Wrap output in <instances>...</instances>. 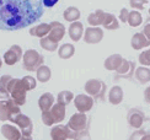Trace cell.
<instances>
[{
	"instance_id": "6da1fadb",
	"label": "cell",
	"mask_w": 150,
	"mask_h": 140,
	"mask_svg": "<svg viewBox=\"0 0 150 140\" xmlns=\"http://www.w3.org/2000/svg\"><path fill=\"white\" fill-rule=\"evenodd\" d=\"M42 0H0V30L16 31L35 23L42 17Z\"/></svg>"
},
{
	"instance_id": "7a4b0ae2",
	"label": "cell",
	"mask_w": 150,
	"mask_h": 140,
	"mask_svg": "<svg viewBox=\"0 0 150 140\" xmlns=\"http://www.w3.org/2000/svg\"><path fill=\"white\" fill-rule=\"evenodd\" d=\"M8 91L16 105L22 106L26 103V92L28 90L22 79H11L8 86Z\"/></svg>"
},
{
	"instance_id": "3957f363",
	"label": "cell",
	"mask_w": 150,
	"mask_h": 140,
	"mask_svg": "<svg viewBox=\"0 0 150 140\" xmlns=\"http://www.w3.org/2000/svg\"><path fill=\"white\" fill-rule=\"evenodd\" d=\"M18 113H21L18 105H16L12 98L0 101V120H10V122H12V119Z\"/></svg>"
},
{
	"instance_id": "277c9868",
	"label": "cell",
	"mask_w": 150,
	"mask_h": 140,
	"mask_svg": "<svg viewBox=\"0 0 150 140\" xmlns=\"http://www.w3.org/2000/svg\"><path fill=\"white\" fill-rule=\"evenodd\" d=\"M43 63L42 55L35 49H28L23 54V68L28 71H36Z\"/></svg>"
},
{
	"instance_id": "5b68a950",
	"label": "cell",
	"mask_w": 150,
	"mask_h": 140,
	"mask_svg": "<svg viewBox=\"0 0 150 140\" xmlns=\"http://www.w3.org/2000/svg\"><path fill=\"white\" fill-rule=\"evenodd\" d=\"M90 119L89 117L85 116V113H76V114H73L71 118L69 119L68 122V128H69L73 133H80V132H84L87 129V125H89Z\"/></svg>"
},
{
	"instance_id": "8992f818",
	"label": "cell",
	"mask_w": 150,
	"mask_h": 140,
	"mask_svg": "<svg viewBox=\"0 0 150 140\" xmlns=\"http://www.w3.org/2000/svg\"><path fill=\"white\" fill-rule=\"evenodd\" d=\"M85 91L89 93L91 97L101 98L106 91V85L101 80L92 79V80H89L85 84Z\"/></svg>"
},
{
	"instance_id": "52a82bcc",
	"label": "cell",
	"mask_w": 150,
	"mask_h": 140,
	"mask_svg": "<svg viewBox=\"0 0 150 140\" xmlns=\"http://www.w3.org/2000/svg\"><path fill=\"white\" fill-rule=\"evenodd\" d=\"M75 133H73L68 125H57L52 128L51 130V136L52 140H67V139H75Z\"/></svg>"
},
{
	"instance_id": "ba28073f",
	"label": "cell",
	"mask_w": 150,
	"mask_h": 140,
	"mask_svg": "<svg viewBox=\"0 0 150 140\" xmlns=\"http://www.w3.org/2000/svg\"><path fill=\"white\" fill-rule=\"evenodd\" d=\"M74 103L76 110L80 113H85V112H89L92 106H93V98L91 96H87V95H78L74 100Z\"/></svg>"
},
{
	"instance_id": "9c48e42d",
	"label": "cell",
	"mask_w": 150,
	"mask_h": 140,
	"mask_svg": "<svg viewBox=\"0 0 150 140\" xmlns=\"http://www.w3.org/2000/svg\"><path fill=\"white\" fill-rule=\"evenodd\" d=\"M12 122L20 127L23 135H26V136L31 135V133H32V122H31V119L27 116H23V114L18 113L15 116V118L12 119Z\"/></svg>"
},
{
	"instance_id": "30bf717a",
	"label": "cell",
	"mask_w": 150,
	"mask_h": 140,
	"mask_svg": "<svg viewBox=\"0 0 150 140\" xmlns=\"http://www.w3.org/2000/svg\"><path fill=\"white\" fill-rule=\"evenodd\" d=\"M22 57V49L20 46H12L8 52L4 54V62L8 65H14L21 59Z\"/></svg>"
},
{
	"instance_id": "8fae6325",
	"label": "cell",
	"mask_w": 150,
	"mask_h": 140,
	"mask_svg": "<svg viewBox=\"0 0 150 140\" xmlns=\"http://www.w3.org/2000/svg\"><path fill=\"white\" fill-rule=\"evenodd\" d=\"M103 37V31L98 27H89L85 31L84 41L86 43H98Z\"/></svg>"
},
{
	"instance_id": "7c38bea8",
	"label": "cell",
	"mask_w": 150,
	"mask_h": 140,
	"mask_svg": "<svg viewBox=\"0 0 150 140\" xmlns=\"http://www.w3.org/2000/svg\"><path fill=\"white\" fill-rule=\"evenodd\" d=\"M145 120V116L144 113L140 112L139 110H130L128 113V123L133 127V128H142L143 123Z\"/></svg>"
},
{
	"instance_id": "4fadbf2b",
	"label": "cell",
	"mask_w": 150,
	"mask_h": 140,
	"mask_svg": "<svg viewBox=\"0 0 150 140\" xmlns=\"http://www.w3.org/2000/svg\"><path fill=\"white\" fill-rule=\"evenodd\" d=\"M51 25V31H49V38L53 40L54 42H59L65 35V28L60 22H52Z\"/></svg>"
},
{
	"instance_id": "5bb4252c",
	"label": "cell",
	"mask_w": 150,
	"mask_h": 140,
	"mask_svg": "<svg viewBox=\"0 0 150 140\" xmlns=\"http://www.w3.org/2000/svg\"><path fill=\"white\" fill-rule=\"evenodd\" d=\"M134 66H135L134 63L123 59L121 65L118 66V69L116 70V75L117 76H123V78H130L134 73Z\"/></svg>"
},
{
	"instance_id": "9a60e30c",
	"label": "cell",
	"mask_w": 150,
	"mask_h": 140,
	"mask_svg": "<svg viewBox=\"0 0 150 140\" xmlns=\"http://www.w3.org/2000/svg\"><path fill=\"white\" fill-rule=\"evenodd\" d=\"M1 133H3V135L9 140H20L21 139V132L10 124H4L1 127Z\"/></svg>"
},
{
	"instance_id": "2e32d148",
	"label": "cell",
	"mask_w": 150,
	"mask_h": 140,
	"mask_svg": "<svg viewBox=\"0 0 150 140\" xmlns=\"http://www.w3.org/2000/svg\"><path fill=\"white\" fill-rule=\"evenodd\" d=\"M49 112H51V114H52L54 123H59L65 117V106L62 105V103H55L51 107Z\"/></svg>"
},
{
	"instance_id": "e0dca14e",
	"label": "cell",
	"mask_w": 150,
	"mask_h": 140,
	"mask_svg": "<svg viewBox=\"0 0 150 140\" xmlns=\"http://www.w3.org/2000/svg\"><path fill=\"white\" fill-rule=\"evenodd\" d=\"M53 105H54V97H53V95L49 93V92L43 93L42 96L40 97V100H38V106L42 110V112L49 111Z\"/></svg>"
},
{
	"instance_id": "ac0fdd59",
	"label": "cell",
	"mask_w": 150,
	"mask_h": 140,
	"mask_svg": "<svg viewBox=\"0 0 150 140\" xmlns=\"http://www.w3.org/2000/svg\"><path fill=\"white\" fill-rule=\"evenodd\" d=\"M150 46V41L144 36V33L140 32V33H135L132 38V47L134 49H142L144 47Z\"/></svg>"
},
{
	"instance_id": "d6986e66",
	"label": "cell",
	"mask_w": 150,
	"mask_h": 140,
	"mask_svg": "<svg viewBox=\"0 0 150 140\" xmlns=\"http://www.w3.org/2000/svg\"><path fill=\"white\" fill-rule=\"evenodd\" d=\"M84 33V27H83V23L81 22H78V21H75L70 25V27H69V36L73 41H79L81 36H83Z\"/></svg>"
},
{
	"instance_id": "ffe728a7",
	"label": "cell",
	"mask_w": 150,
	"mask_h": 140,
	"mask_svg": "<svg viewBox=\"0 0 150 140\" xmlns=\"http://www.w3.org/2000/svg\"><path fill=\"white\" fill-rule=\"evenodd\" d=\"M108 98L112 105H120L123 100V90L120 86H113L110 91Z\"/></svg>"
},
{
	"instance_id": "44dd1931",
	"label": "cell",
	"mask_w": 150,
	"mask_h": 140,
	"mask_svg": "<svg viewBox=\"0 0 150 140\" xmlns=\"http://www.w3.org/2000/svg\"><path fill=\"white\" fill-rule=\"evenodd\" d=\"M122 60H123V58L120 54H113V55H111V57H108V58L106 59L105 68L107 70H117L118 66L121 65Z\"/></svg>"
},
{
	"instance_id": "7402d4cb",
	"label": "cell",
	"mask_w": 150,
	"mask_h": 140,
	"mask_svg": "<svg viewBox=\"0 0 150 140\" xmlns=\"http://www.w3.org/2000/svg\"><path fill=\"white\" fill-rule=\"evenodd\" d=\"M102 25L107 30H116L120 27V23H118V20L116 18V16L112 14H108V12H105Z\"/></svg>"
},
{
	"instance_id": "603a6c76",
	"label": "cell",
	"mask_w": 150,
	"mask_h": 140,
	"mask_svg": "<svg viewBox=\"0 0 150 140\" xmlns=\"http://www.w3.org/2000/svg\"><path fill=\"white\" fill-rule=\"evenodd\" d=\"M49 31H51V25L49 23H41L38 26L33 27L32 30H30V35L43 38V37H46V35L49 33Z\"/></svg>"
},
{
	"instance_id": "cb8c5ba5",
	"label": "cell",
	"mask_w": 150,
	"mask_h": 140,
	"mask_svg": "<svg viewBox=\"0 0 150 140\" xmlns=\"http://www.w3.org/2000/svg\"><path fill=\"white\" fill-rule=\"evenodd\" d=\"M135 78L140 84H146L150 81V70L144 66L138 68L135 70Z\"/></svg>"
},
{
	"instance_id": "d4e9b609",
	"label": "cell",
	"mask_w": 150,
	"mask_h": 140,
	"mask_svg": "<svg viewBox=\"0 0 150 140\" xmlns=\"http://www.w3.org/2000/svg\"><path fill=\"white\" fill-rule=\"evenodd\" d=\"M79 17H80V11L75 6H69L64 11V18L69 22H75L76 20H79Z\"/></svg>"
},
{
	"instance_id": "484cf974",
	"label": "cell",
	"mask_w": 150,
	"mask_h": 140,
	"mask_svg": "<svg viewBox=\"0 0 150 140\" xmlns=\"http://www.w3.org/2000/svg\"><path fill=\"white\" fill-rule=\"evenodd\" d=\"M103 15H105V12L102 10H97V11L92 12V14L89 15V17H87V21H89V23L91 25V26L102 25V22H103Z\"/></svg>"
},
{
	"instance_id": "4316f807",
	"label": "cell",
	"mask_w": 150,
	"mask_h": 140,
	"mask_svg": "<svg viewBox=\"0 0 150 140\" xmlns=\"http://www.w3.org/2000/svg\"><path fill=\"white\" fill-rule=\"evenodd\" d=\"M36 73H37V79H38V81H41V82H47L49 79H51V70H49V68L46 65H41L36 70Z\"/></svg>"
},
{
	"instance_id": "83f0119b",
	"label": "cell",
	"mask_w": 150,
	"mask_h": 140,
	"mask_svg": "<svg viewBox=\"0 0 150 140\" xmlns=\"http://www.w3.org/2000/svg\"><path fill=\"white\" fill-rule=\"evenodd\" d=\"M75 52V49H74V46L73 44H69V43H67V44H63L60 48H59V57L60 58H63V59H69L70 57H73Z\"/></svg>"
},
{
	"instance_id": "f1b7e54d",
	"label": "cell",
	"mask_w": 150,
	"mask_h": 140,
	"mask_svg": "<svg viewBox=\"0 0 150 140\" xmlns=\"http://www.w3.org/2000/svg\"><path fill=\"white\" fill-rule=\"evenodd\" d=\"M132 27H138L139 25H142L143 22V17L140 15L139 11H132L129 12V16H128V21H127Z\"/></svg>"
},
{
	"instance_id": "f546056e",
	"label": "cell",
	"mask_w": 150,
	"mask_h": 140,
	"mask_svg": "<svg viewBox=\"0 0 150 140\" xmlns=\"http://www.w3.org/2000/svg\"><path fill=\"white\" fill-rule=\"evenodd\" d=\"M40 43H41V47L43 49L49 50V52H54V50L58 48V42H54L49 37H43Z\"/></svg>"
},
{
	"instance_id": "4dcf8cb0",
	"label": "cell",
	"mask_w": 150,
	"mask_h": 140,
	"mask_svg": "<svg viewBox=\"0 0 150 140\" xmlns=\"http://www.w3.org/2000/svg\"><path fill=\"white\" fill-rule=\"evenodd\" d=\"M73 98H74V96L70 91H62L58 95V103H62V105L65 106L69 102H71Z\"/></svg>"
},
{
	"instance_id": "1f68e13d",
	"label": "cell",
	"mask_w": 150,
	"mask_h": 140,
	"mask_svg": "<svg viewBox=\"0 0 150 140\" xmlns=\"http://www.w3.org/2000/svg\"><path fill=\"white\" fill-rule=\"evenodd\" d=\"M148 3H149V0H129L130 6L133 9H138V10H143Z\"/></svg>"
},
{
	"instance_id": "d6a6232c",
	"label": "cell",
	"mask_w": 150,
	"mask_h": 140,
	"mask_svg": "<svg viewBox=\"0 0 150 140\" xmlns=\"http://www.w3.org/2000/svg\"><path fill=\"white\" fill-rule=\"evenodd\" d=\"M139 62L143 65H150V49L144 50L143 53L139 55Z\"/></svg>"
},
{
	"instance_id": "836d02e7",
	"label": "cell",
	"mask_w": 150,
	"mask_h": 140,
	"mask_svg": "<svg viewBox=\"0 0 150 140\" xmlns=\"http://www.w3.org/2000/svg\"><path fill=\"white\" fill-rule=\"evenodd\" d=\"M42 120L43 123H45L46 125H53L54 124V120H53V117L49 111H45L42 112Z\"/></svg>"
},
{
	"instance_id": "e575fe53",
	"label": "cell",
	"mask_w": 150,
	"mask_h": 140,
	"mask_svg": "<svg viewBox=\"0 0 150 140\" xmlns=\"http://www.w3.org/2000/svg\"><path fill=\"white\" fill-rule=\"evenodd\" d=\"M23 82L26 84V87L27 90H33V88L36 87V79L32 78V76H25V78H22Z\"/></svg>"
},
{
	"instance_id": "d590c367",
	"label": "cell",
	"mask_w": 150,
	"mask_h": 140,
	"mask_svg": "<svg viewBox=\"0 0 150 140\" xmlns=\"http://www.w3.org/2000/svg\"><path fill=\"white\" fill-rule=\"evenodd\" d=\"M11 76L10 75H3L1 79H0V87L5 88V90H8V86H9V82L11 81Z\"/></svg>"
},
{
	"instance_id": "8d00e7d4",
	"label": "cell",
	"mask_w": 150,
	"mask_h": 140,
	"mask_svg": "<svg viewBox=\"0 0 150 140\" xmlns=\"http://www.w3.org/2000/svg\"><path fill=\"white\" fill-rule=\"evenodd\" d=\"M128 16H129V11L126 8H123L121 10V14H120V20L123 21V22H127L128 21Z\"/></svg>"
},
{
	"instance_id": "74e56055",
	"label": "cell",
	"mask_w": 150,
	"mask_h": 140,
	"mask_svg": "<svg viewBox=\"0 0 150 140\" xmlns=\"http://www.w3.org/2000/svg\"><path fill=\"white\" fill-rule=\"evenodd\" d=\"M0 98H5V100L11 98L9 91H8V90H5V88H3V87H0Z\"/></svg>"
},
{
	"instance_id": "f35d334b",
	"label": "cell",
	"mask_w": 150,
	"mask_h": 140,
	"mask_svg": "<svg viewBox=\"0 0 150 140\" xmlns=\"http://www.w3.org/2000/svg\"><path fill=\"white\" fill-rule=\"evenodd\" d=\"M42 1H43V5H45L46 8H52V6H54L59 1V0H42Z\"/></svg>"
},
{
	"instance_id": "ab89813d",
	"label": "cell",
	"mask_w": 150,
	"mask_h": 140,
	"mask_svg": "<svg viewBox=\"0 0 150 140\" xmlns=\"http://www.w3.org/2000/svg\"><path fill=\"white\" fill-rule=\"evenodd\" d=\"M143 33H144V36L148 38V40L150 41V23H146L144 26V30H143Z\"/></svg>"
},
{
	"instance_id": "60d3db41",
	"label": "cell",
	"mask_w": 150,
	"mask_h": 140,
	"mask_svg": "<svg viewBox=\"0 0 150 140\" xmlns=\"http://www.w3.org/2000/svg\"><path fill=\"white\" fill-rule=\"evenodd\" d=\"M144 97H145V101L148 103H150V87H148L145 92H144Z\"/></svg>"
},
{
	"instance_id": "b9f144b4",
	"label": "cell",
	"mask_w": 150,
	"mask_h": 140,
	"mask_svg": "<svg viewBox=\"0 0 150 140\" xmlns=\"http://www.w3.org/2000/svg\"><path fill=\"white\" fill-rule=\"evenodd\" d=\"M20 140H32V139H31L30 136H26V135H23V138H21Z\"/></svg>"
},
{
	"instance_id": "7bdbcfd3",
	"label": "cell",
	"mask_w": 150,
	"mask_h": 140,
	"mask_svg": "<svg viewBox=\"0 0 150 140\" xmlns=\"http://www.w3.org/2000/svg\"><path fill=\"white\" fill-rule=\"evenodd\" d=\"M1 64H3V63H1V59H0V68H1Z\"/></svg>"
},
{
	"instance_id": "ee69618b",
	"label": "cell",
	"mask_w": 150,
	"mask_h": 140,
	"mask_svg": "<svg viewBox=\"0 0 150 140\" xmlns=\"http://www.w3.org/2000/svg\"><path fill=\"white\" fill-rule=\"evenodd\" d=\"M149 15H150V9H149Z\"/></svg>"
}]
</instances>
